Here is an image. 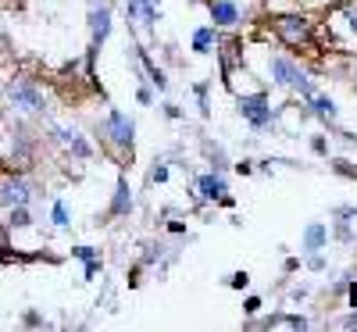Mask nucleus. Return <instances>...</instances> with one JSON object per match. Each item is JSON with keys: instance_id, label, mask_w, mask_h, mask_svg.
<instances>
[{"instance_id": "f257e3e1", "label": "nucleus", "mask_w": 357, "mask_h": 332, "mask_svg": "<svg viewBox=\"0 0 357 332\" xmlns=\"http://www.w3.org/2000/svg\"><path fill=\"white\" fill-rule=\"evenodd\" d=\"M268 72H272V79L279 82V86H293V89H301L304 93V100H311L314 97V89H311V82H307V75L296 68L289 57H272L268 61Z\"/></svg>"}, {"instance_id": "f03ea898", "label": "nucleus", "mask_w": 357, "mask_h": 332, "mask_svg": "<svg viewBox=\"0 0 357 332\" xmlns=\"http://www.w3.org/2000/svg\"><path fill=\"white\" fill-rule=\"evenodd\" d=\"M236 107H240V114L247 118V122L254 129H264V126H272V100H268V93H250V97H240L236 100Z\"/></svg>"}, {"instance_id": "7ed1b4c3", "label": "nucleus", "mask_w": 357, "mask_h": 332, "mask_svg": "<svg viewBox=\"0 0 357 332\" xmlns=\"http://www.w3.org/2000/svg\"><path fill=\"white\" fill-rule=\"evenodd\" d=\"M107 136L114 146H122V150H132V139H136V122L129 114L122 111H111L107 114Z\"/></svg>"}, {"instance_id": "20e7f679", "label": "nucleus", "mask_w": 357, "mask_h": 332, "mask_svg": "<svg viewBox=\"0 0 357 332\" xmlns=\"http://www.w3.org/2000/svg\"><path fill=\"white\" fill-rule=\"evenodd\" d=\"M275 29H279V36H282L286 43H293V47H301V43L311 40V22L301 18V15H282V18H275Z\"/></svg>"}, {"instance_id": "39448f33", "label": "nucleus", "mask_w": 357, "mask_h": 332, "mask_svg": "<svg viewBox=\"0 0 357 332\" xmlns=\"http://www.w3.org/2000/svg\"><path fill=\"white\" fill-rule=\"evenodd\" d=\"M11 100H15V107H25V111H40L43 107V93L29 82V79H18V82H11Z\"/></svg>"}, {"instance_id": "423d86ee", "label": "nucleus", "mask_w": 357, "mask_h": 332, "mask_svg": "<svg viewBox=\"0 0 357 332\" xmlns=\"http://www.w3.org/2000/svg\"><path fill=\"white\" fill-rule=\"evenodd\" d=\"M22 204H29V183L25 179H15V175L0 179V207H22Z\"/></svg>"}, {"instance_id": "0eeeda50", "label": "nucleus", "mask_w": 357, "mask_h": 332, "mask_svg": "<svg viewBox=\"0 0 357 332\" xmlns=\"http://www.w3.org/2000/svg\"><path fill=\"white\" fill-rule=\"evenodd\" d=\"M197 193H200V200H225V197H229L225 179L215 175V172H207V175L197 179Z\"/></svg>"}, {"instance_id": "6e6552de", "label": "nucleus", "mask_w": 357, "mask_h": 332, "mask_svg": "<svg viewBox=\"0 0 357 332\" xmlns=\"http://www.w3.org/2000/svg\"><path fill=\"white\" fill-rule=\"evenodd\" d=\"M89 29H93V47H100L111 33V8H93L89 11Z\"/></svg>"}, {"instance_id": "1a4fd4ad", "label": "nucleus", "mask_w": 357, "mask_h": 332, "mask_svg": "<svg viewBox=\"0 0 357 332\" xmlns=\"http://www.w3.org/2000/svg\"><path fill=\"white\" fill-rule=\"evenodd\" d=\"M211 18H215V25H236L240 22V8L232 0H211Z\"/></svg>"}, {"instance_id": "9d476101", "label": "nucleus", "mask_w": 357, "mask_h": 332, "mask_svg": "<svg viewBox=\"0 0 357 332\" xmlns=\"http://www.w3.org/2000/svg\"><path fill=\"white\" fill-rule=\"evenodd\" d=\"M126 15H129V18H139L143 25H154V22H161V15L154 11V4H151V0H129Z\"/></svg>"}, {"instance_id": "9b49d317", "label": "nucleus", "mask_w": 357, "mask_h": 332, "mask_svg": "<svg viewBox=\"0 0 357 332\" xmlns=\"http://www.w3.org/2000/svg\"><path fill=\"white\" fill-rule=\"evenodd\" d=\"M325 239H329V229H325L321 222H311L307 232H304V250H307V254L321 250V247H325Z\"/></svg>"}, {"instance_id": "f8f14e48", "label": "nucleus", "mask_w": 357, "mask_h": 332, "mask_svg": "<svg viewBox=\"0 0 357 332\" xmlns=\"http://www.w3.org/2000/svg\"><path fill=\"white\" fill-rule=\"evenodd\" d=\"M132 211V193H129V183L118 179V190H114V200H111V215H129Z\"/></svg>"}, {"instance_id": "ddd939ff", "label": "nucleus", "mask_w": 357, "mask_h": 332, "mask_svg": "<svg viewBox=\"0 0 357 332\" xmlns=\"http://www.w3.org/2000/svg\"><path fill=\"white\" fill-rule=\"evenodd\" d=\"M193 50L197 54H211L215 50V29L211 25H204V29H197V33H193Z\"/></svg>"}, {"instance_id": "4468645a", "label": "nucleus", "mask_w": 357, "mask_h": 332, "mask_svg": "<svg viewBox=\"0 0 357 332\" xmlns=\"http://www.w3.org/2000/svg\"><path fill=\"white\" fill-rule=\"evenodd\" d=\"M307 104L314 107V114H318V118H325V122H329V118H336V104H333L329 97H318V93H314Z\"/></svg>"}, {"instance_id": "2eb2a0df", "label": "nucleus", "mask_w": 357, "mask_h": 332, "mask_svg": "<svg viewBox=\"0 0 357 332\" xmlns=\"http://www.w3.org/2000/svg\"><path fill=\"white\" fill-rule=\"evenodd\" d=\"M139 61H143V68H146V75H151V82L158 86V89H168V79H165V72L151 61V57H146V54H139Z\"/></svg>"}, {"instance_id": "dca6fc26", "label": "nucleus", "mask_w": 357, "mask_h": 332, "mask_svg": "<svg viewBox=\"0 0 357 332\" xmlns=\"http://www.w3.org/2000/svg\"><path fill=\"white\" fill-rule=\"evenodd\" d=\"M8 225H15V229L33 225V222H29V211H25V204H22V207H11V222H8Z\"/></svg>"}, {"instance_id": "f3484780", "label": "nucleus", "mask_w": 357, "mask_h": 332, "mask_svg": "<svg viewBox=\"0 0 357 332\" xmlns=\"http://www.w3.org/2000/svg\"><path fill=\"white\" fill-rule=\"evenodd\" d=\"M50 218H54V225H61V229H65V225H68V207H65L61 200H57V204H54V211H50Z\"/></svg>"}, {"instance_id": "a211bd4d", "label": "nucleus", "mask_w": 357, "mask_h": 332, "mask_svg": "<svg viewBox=\"0 0 357 332\" xmlns=\"http://www.w3.org/2000/svg\"><path fill=\"white\" fill-rule=\"evenodd\" d=\"M343 18H347V25H350V33H357V4H347V8H343Z\"/></svg>"}, {"instance_id": "6ab92c4d", "label": "nucleus", "mask_w": 357, "mask_h": 332, "mask_svg": "<svg viewBox=\"0 0 357 332\" xmlns=\"http://www.w3.org/2000/svg\"><path fill=\"white\" fill-rule=\"evenodd\" d=\"M247 282H250V276H247V271H236V276L229 279V286H232V289H243Z\"/></svg>"}, {"instance_id": "aec40b11", "label": "nucleus", "mask_w": 357, "mask_h": 332, "mask_svg": "<svg viewBox=\"0 0 357 332\" xmlns=\"http://www.w3.org/2000/svg\"><path fill=\"white\" fill-rule=\"evenodd\" d=\"M72 254H75V257H82V261H93V257H97V250H93V247H75Z\"/></svg>"}, {"instance_id": "412c9836", "label": "nucleus", "mask_w": 357, "mask_h": 332, "mask_svg": "<svg viewBox=\"0 0 357 332\" xmlns=\"http://www.w3.org/2000/svg\"><path fill=\"white\" fill-rule=\"evenodd\" d=\"M243 311H247V315H257V311H261V296H247Z\"/></svg>"}, {"instance_id": "4be33fe9", "label": "nucleus", "mask_w": 357, "mask_h": 332, "mask_svg": "<svg viewBox=\"0 0 357 332\" xmlns=\"http://www.w3.org/2000/svg\"><path fill=\"white\" fill-rule=\"evenodd\" d=\"M151 179H154V183H165V179H168V168H165V165H158V168L151 172Z\"/></svg>"}, {"instance_id": "5701e85b", "label": "nucleus", "mask_w": 357, "mask_h": 332, "mask_svg": "<svg viewBox=\"0 0 357 332\" xmlns=\"http://www.w3.org/2000/svg\"><path fill=\"white\" fill-rule=\"evenodd\" d=\"M311 150H314V154H325L329 146H325V139H321V136H314V139H311Z\"/></svg>"}, {"instance_id": "b1692460", "label": "nucleus", "mask_w": 357, "mask_h": 332, "mask_svg": "<svg viewBox=\"0 0 357 332\" xmlns=\"http://www.w3.org/2000/svg\"><path fill=\"white\" fill-rule=\"evenodd\" d=\"M136 100H139V104H151L154 97H151V89H143V86H139V89H136Z\"/></svg>"}, {"instance_id": "393cba45", "label": "nucleus", "mask_w": 357, "mask_h": 332, "mask_svg": "<svg viewBox=\"0 0 357 332\" xmlns=\"http://www.w3.org/2000/svg\"><path fill=\"white\" fill-rule=\"evenodd\" d=\"M307 264H311L314 271H321V268H325V257H318V254H311V261H307Z\"/></svg>"}, {"instance_id": "a878e982", "label": "nucleus", "mask_w": 357, "mask_h": 332, "mask_svg": "<svg viewBox=\"0 0 357 332\" xmlns=\"http://www.w3.org/2000/svg\"><path fill=\"white\" fill-rule=\"evenodd\" d=\"M354 308H357V304H354ZM343 325H347V329H357V315H350V318H347Z\"/></svg>"}, {"instance_id": "bb28decb", "label": "nucleus", "mask_w": 357, "mask_h": 332, "mask_svg": "<svg viewBox=\"0 0 357 332\" xmlns=\"http://www.w3.org/2000/svg\"><path fill=\"white\" fill-rule=\"evenodd\" d=\"M151 4H158V0H151Z\"/></svg>"}]
</instances>
